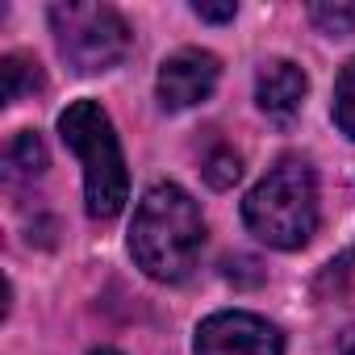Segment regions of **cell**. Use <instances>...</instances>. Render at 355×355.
Listing matches in <instances>:
<instances>
[{
	"instance_id": "277c9868",
	"label": "cell",
	"mask_w": 355,
	"mask_h": 355,
	"mask_svg": "<svg viewBox=\"0 0 355 355\" xmlns=\"http://www.w3.org/2000/svg\"><path fill=\"white\" fill-rule=\"evenodd\" d=\"M51 30H55L63 59L84 76L121 63L130 55V42H134L125 17L113 5H55Z\"/></svg>"
},
{
	"instance_id": "5bb4252c",
	"label": "cell",
	"mask_w": 355,
	"mask_h": 355,
	"mask_svg": "<svg viewBox=\"0 0 355 355\" xmlns=\"http://www.w3.org/2000/svg\"><path fill=\"white\" fill-rule=\"evenodd\" d=\"M338 355H355V326H347L338 334Z\"/></svg>"
},
{
	"instance_id": "4fadbf2b",
	"label": "cell",
	"mask_w": 355,
	"mask_h": 355,
	"mask_svg": "<svg viewBox=\"0 0 355 355\" xmlns=\"http://www.w3.org/2000/svg\"><path fill=\"white\" fill-rule=\"evenodd\" d=\"M193 13L201 17V21H234V5H201V0H197V5H193Z\"/></svg>"
},
{
	"instance_id": "52a82bcc",
	"label": "cell",
	"mask_w": 355,
	"mask_h": 355,
	"mask_svg": "<svg viewBox=\"0 0 355 355\" xmlns=\"http://www.w3.org/2000/svg\"><path fill=\"white\" fill-rule=\"evenodd\" d=\"M305 92H309V80H305V71H301L297 63H288V59H272V63H263L259 76H255V101H259V109H263L268 117H276V121H293V117L301 113V105H305Z\"/></svg>"
},
{
	"instance_id": "9a60e30c",
	"label": "cell",
	"mask_w": 355,
	"mask_h": 355,
	"mask_svg": "<svg viewBox=\"0 0 355 355\" xmlns=\"http://www.w3.org/2000/svg\"><path fill=\"white\" fill-rule=\"evenodd\" d=\"M92 355H117V351H92Z\"/></svg>"
},
{
	"instance_id": "9c48e42d",
	"label": "cell",
	"mask_w": 355,
	"mask_h": 355,
	"mask_svg": "<svg viewBox=\"0 0 355 355\" xmlns=\"http://www.w3.org/2000/svg\"><path fill=\"white\" fill-rule=\"evenodd\" d=\"M0 76H5V105H13V101H21L26 92L42 88L38 63H30L26 55H5V59H0Z\"/></svg>"
},
{
	"instance_id": "30bf717a",
	"label": "cell",
	"mask_w": 355,
	"mask_h": 355,
	"mask_svg": "<svg viewBox=\"0 0 355 355\" xmlns=\"http://www.w3.org/2000/svg\"><path fill=\"white\" fill-rule=\"evenodd\" d=\"M334 125L347 138H355V59L334 80Z\"/></svg>"
},
{
	"instance_id": "8992f818",
	"label": "cell",
	"mask_w": 355,
	"mask_h": 355,
	"mask_svg": "<svg viewBox=\"0 0 355 355\" xmlns=\"http://www.w3.org/2000/svg\"><path fill=\"white\" fill-rule=\"evenodd\" d=\"M218 71H222L218 59L209 51H197V46H184V51L167 55L163 67H159V84H155L163 109H193V105H201L214 92Z\"/></svg>"
},
{
	"instance_id": "6da1fadb",
	"label": "cell",
	"mask_w": 355,
	"mask_h": 355,
	"mask_svg": "<svg viewBox=\"0 0 355 355\" xmlns=\"http://www.w3.org/2000/svg\"><path fill=\"white\" fill-rule=\"evenodd\" d=\"M205 247V222L197 201L180 184H155L134 214L130 226V255L134 263L163 284L184 280Z\"/></svg>"
},
{
	"instance_id": "5b68a950",
	"label": "cell",
	"mask_w": 355,
	"mask_h": 355,
	"mask_svg": "<svg viewBox=\"0 0 355 355\" xmlns=\"http://www.w3.org/2000/svg\"><path fill=\"white\" fill-rule=\"evenodd\" d=\"M197 355H284V338L268 318L226 309L201 322Z\"/></svg>"
},
{
	"instance_id": "7c38bea8",
	"label": "cell",
	"mask_w": 355,
	"mask_h": 355,
	"mask_svg": "<svg viewBox=\"0 0 355 355\" xmlns=\"http://www.w3.org/2000/svg\"><path fill=\"white\" fill-rule=\"evenodd\" d=\"M239 175H243V163H239V155L234 150H214L209 159H205V180L214 184V189H230L234 180H239Z\"/></svg>"
},
{
	"instance_id": "ba28073f",
	"label": "cell",
	"mask_w": 355,
	"mask_h": 355,
	"mask_svg": "<svg viewBox=\"0 0 355 355\" xmlns=\"http://www.w3.org/2000/svg\"><path fill=\"white\" fill-rule=\"evenodd\" d=\"M5 167L9 175H38L46 167V146L34 130H21L9 146H5Z\"/></svg>"
},
{
	"instance_id": "3957f363",
	"label": "cell",
	"mask_w": 355,
	"mask_h": 355,
	"mask_svg": "<svg viewBox=\"0 0 355 355\" xmlns=\"http://www.w3.org/2000/svg\"><path fill=\"white\" fill-rule=\"evenodd\" d=\"M63 142L84 163V201L92 218H117L130 197V175L121 159V142L113 134L109 113L96 101H76L59 113Z\"/></svg>"
},
{
	"instance_id": "7a4b0ae2",
	"label": "cell",
	"mask_w": 355,
	"mask_h": 355,
	"mask_svg": "<svg viewBox=\"0 0 355 355\" xmlns=\"http://www.w3.org/2000/svg\"><path fill=\"white\" fill-rule=\"evenodd\" d=\"M243 218L255 239L276 251H297L318 230V180L301 159L276 163L263 180L247 193Z\"/></svg>"
},
{
	"instance_id": "8fae6325",
	"label": "cell",
	"mask_w": 355,
	"mask_h": 355,
	"mask_svg": "<svg viewBox=\"0 0 355 355\" xmlns=\"http://www.w3.org/2000/svg\"><path fill=\"white\" fill-rule=\"evenodd\" d=\"M309 21L330 38H347L355 34V5H309Z\"/></svg>"
}]
</instances>
